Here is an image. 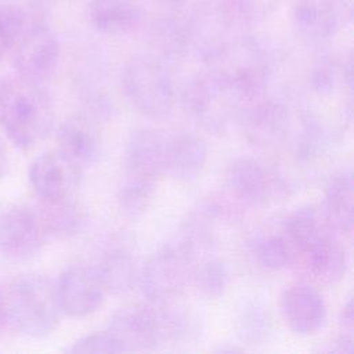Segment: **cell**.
I'll list each match as a JSON object with an SVG mask.
<instances>
[{"instance_id":"cell-10","label":"cell","mask_w":354,"mask_h":354,"mask_svg":"<svg viewBox=\"0 0 354 354\" xmlns=\"http://www.w3.org/2000/svg\"><path fill=\"white\" fill-rule=\"evenodd\" d=\"M59 310L71 318L95 313L104 303L106 288L94 264H71L54 282Z\"/></svg>"},{"instance_id":"cell-29","label":"cell","mask_w":354,"mask_h":354,"mask_svg":"<svg viewBox=\"0 0 354 354\" xmlns=\"http://www.w3.org/2000/svg\"><path fill=\"white\" fill-rule=\"evenodd\" d=\"M30 19L21 4L0 0V59L10 55Z\"/></svg>"},{"instance_id":"cell-26","label":"cell","mask_w":354,"mask_h":354,"mask_svg":"<svg viewBox=\"0 0 354 354\" xmlns=\"http://www.w3.org/2000/svg\"><path fill=\"white\" fill-rule=\"evenodd\" d=\"M310 86L324 97L333 95L336 91L351 87V66L350 62H340L332 57L319 58L310 75Z\"/></svg>"},{"instance_id":"cell-9","label":"cell","mask_w":354,"mask_h":354,"mask_svg":"<svg viewBox=\"0 0 354 354\" xmlns=\"http://www.w3.org/2000/svg\"><path fill=\"white\" fill-rule=\"evenodd\" d=\"M18 77L43 83L57 69L61 47L57 35L43 21H30L11 51Z\"/></svg>"},{"instance_id":"cell-36","label":"cell","mask_w":354,"mask_h":354,"mask_svg":"<svg viewBox=\"0 0 354 354\" xmlns=\"http://www.w3.org/2000/svg\"><path fill=\"white\" fill-rule=\"evenodd\" d=\"M1 83H3V79H0V87H1Z\"/></svg>"},{"instance_id":"cell-22","label":"cell","mask_w":354,"mask_h":354,"mask_svg":"<svg viewBox=\"0 0 354 354\" xmlns=\"http://www.w3.org/2000/svg\"><path fill=\"white\" fill-rule=\"evenodd\" d=\"M140 0H90L88 18L91 25L105 35H124L134 30L142 21Z\"/></svg>"},{"instance_id":"cell-8","label":"cell","mask_w":354,"mask_h":354,"mask_svg":"<svg viewBox=\"0 0 354 354\" xmlns=\"http://www.w3.org/2000/svg\"><path fill=\"white\" fill-rule=\"evenodd\" d=\"M106 329L122 351H147L167 346L163 304L122 307L111 317Z\"/></svg>"},{"instance_id":"cell-33","label":"cell","mask_w":354,"mask_h":354,"mask_svg":"<svg viewBox=\"0 0 354 354\" xmlns=\"http://www.w3.org/2000/svg\"><path fill=\"white\" fill-rule=\"evenodd\" d=\"M8 173H10V158H8L7 149L0 141V180L6 178Z\"/></svg>"},{"instance_id":"cell-30","label":"cell","mask_w":354,"mask_h":354,"mask_svg":"<svg viewBox=\"0 0 354 354\" xmlns=\"http://www.w3.org/2000/svg\"><path fill=\"white\" fill-rule=\"evenodd\" d=\"M272 333V319L267 307L260 303H248L239 317V336L242 340L254 344L263 343Z\"/></svg>"},{"instance_id":"cell-17","label":"cell","mask_w":354,"mask_h":354,"mask_svg":"<svg viewBox=\"0 0 354 354\" xmlns=\"http://www.w3.org/2000/svg\"><path fill=\"white\" fill-rule=\"evenodd\" d=\"M315 281L332 285L342 281L347 271V256L333 231H328L310 243L297 257Z\"/></svg>"},{"instance_id":"cell-7","label":"cell","mask_w":354,"mask_h":354,"mask_svg":"<svg viewBox=\"0 0 354 354\" xmlns=\"http://www.w3.org/2000/svg\"><path fill=\"white\" fill-rule=\"evenodd\" d=\"M225 187L234 199L250 207L278 201L289 189L281 173L252 156H238L230 162L225 170Z\"/></svg>"},{"instance_id":"cell-23","label":"cell","mask_w":354,"mask_h":354,"mask_svg":"<svg viewBox=\"0 0 354 354\" xmlns=\"http://www.w3.org/2000/svg\"><path fill=\"white\" fill-rule=\"evenodd\" d=\"M94 266L106 292L124 293L137 286L140 267L133 252L124 245L108 248Z\"/></svg>"},{"instance_id":"cell-15","label":"cell","mask_w":354,"mask_h":354,"mask_svg":"<svg viewBox=\"0 0 354 354\" xmlns=\"http://www.w3.org/2000/svg\"><path fill=\"white\" fill-rule=\"evenodd\" d=\"M282 317L289 329L307 336L319 330L326 321V304L321 293L307 282H295L281 296Z\"/></svg>"},{"instance_id":"cell-3","label":"cell","mask_w":354,"mask_h":354,"mask_svg":"<svg viewBox=\"0 0 354 354\" xmlns=\"http://www.w3.org/2000/svg\"><path fill=\"white\" fill-rule=\"evenodd\" d=\"M203 62L207 71L238 95L243 106L267 94L271 80L270 55L252 37L227 39Z\"/></svg>"},{"instance_id":"cell-19","label":"cell","mask_w":354,"mask_h":354,"mask_svg":"<svg viewBox=\"0 0 354 354\" xmlns=\"http://www.w3.org/2000/svg\"><path fill=\"white\" fill-rule=\"evenodd\" d=\"M33 209L47 241L72 238L87 224V213L84 207L75 202L72 196L40 199Z\"/></svg>"},{"instance_id":"cell-24","label":"cell","mask_w":354,"mask_h":354,"mask_svg":"<svg viewBox=\"0 0 354 354\" xmlns=\"http://www.w3.org/2000/svg\"><path fill=\"white\" fill-rule=\"evenodd\" d=\"M151 44L155 57L170 62L189 53L188 37L183 19L160 18L151 28Z\"/></svg>"},{"instance_id":"cell-25","label":"cell","mask_w":354,"mask_h":354,"mask_svg":"<svg viewBox=\"0 0 354 354\" xmlns=\"http://www.w3.org/2000/svg\"><path fill=\"white\" fill-rule=\"evenodd\" d=\"M250 250L257 264L271 271L288 268L296 261L295 252L281 228L259 234L252 239Z\"/></svg>"},{"instance_id":"cell-12","label":"cell","mask_w":354,"mask_h":354,"mask_svg":"<svg viewBox=\"0 0 354 354\" xmlns=\"http://www.w3.org/2000/svg\"><path fill=\"white\" fill-rule=\"evenodd\" d=\"M238 124L248 141L261 148L281 144L289 137L293 126L288 105L268 94L248 102L241 111Z\"/></svg>"},{"instance_id":"cell-11","label":"cell","mask_w":354,"mask_h":354,"mask_svg":"<svg viewBox=\"0 0 354 354\" xmlns=\"http://www.w3.org/2000/svg\"><path fill=\"white\" fill-rule=\"evenodd\" d=\"M47 242L33 207L8 205L0 212V256L12 263L37 256Z\"/></svg>"},{"instance_id":"cell-35","label":"cell","mask_w":354,"mask_h":354,"mask_svg":"<svg viewBox=\"0 0 354 354\" xmlns=\"http://www.w3.org/2000/svg\"><path fill=\"white\" fill-rule=\"evenodd\" d=\"M167 3H171V4H178V3H184L185 0H165Z\"/></svg>"},{"instance_id":"cell-34","label":"cell","mask_w":354,"mask_h":354,"mask_svg":"<svg viewBox=\"0 0 354 354\" xmlns=\"http://www.w3.org/2000/svg\"><path fill=\"white\" fill-rule=\"evenodd\" d=\"M7 326V319H6V303H4V293L0 290V332L3 328Z\"/></svg>"},{"instance_id":"cell-13","label":"cell","mask_w":354,"mask_h":354,"mask_svg":"<svg viewBox=\"0 0 354 354\" xmlns=\"http://www.w3.org/2000/svg\"><path fill=\"white\" fill-rule=\"evenodd\" d=\"M82 176L83 169L59 149L41 152L28 169L29 184L39 199L72 196L82 181Z\"/></svg>"},{"instance_id":"cell-16","label":"cell","mask_w":354,"mask_h":354,"mask_svg":"<svg viewBox=\"0 0 354 354\" xmlns=\"http://www.w3.org/2000/svg\"><path fill=\"white\" fill-rule=\"evenodd\" d=\"M57 144L64 155L82 169L94 165L102 152V136L97 120L84 112L66 118L57 129Z\"/></svg>"},{"instance_id":"cell-4","label":"cell","mask_w":354,"mask_h":354,"mask_svg":"<svg viewBox=\"0 0 354 354\" xmlns=\"http://www.w3.org/2000/svg\"><path fill=\"white\" fill-rule=\"evenodd\" d=\"M167 64L155 55H142L123 69V93L131 106L147 118L163 119L177 102L176 82Z\"/></svg>"},{"instance_id":"cell-20","label":"cell","mask_w":354,"mask_h":354,"mask_svg":"<svg viewBox=\"0 0 354 354\" xmlns=\"http://www.w3.org/2000/svg\"><path fill=\"white\" fill-rule=\"evenodd\" d=\"M354 183L350 169L336 171L325 185L324 217L333 232L350 235L353 231Z\"/></svg>"},{"instance_id":"cell-27","label":"cell","mask_w":354,"mask_h":354,"mask_svg":"<svg viewBox=\"0 0 354 354\" xmlns=\"http://www.w3.org/2000/svg\"><path fill=\"white\" fill-rule=\"evenodd\" d=\"M228 267L218 257H209L194 264L191 281L199 293L207 299H217L224 295L228 285Z\"/></svg>"},{"instance_id":"cell-6","label":"cell","mask_w":354,"mask_h":354,"mask_svg":"<svg viewBox=\"0 0 354 354\" xmlns=\"http://www.w3.org/2000/svg\"><path fill=\"white\" fill-rule=\"evenodd\" d=\"M183 102L198 124L212 133H224L238 123L243 108L238 95L207 69L189 82Z\"/></svg>"},{"instance_id":"cell-14","label":"cell","mask_w":354,"mask_h":354,"mask_svg":"<svg viewBox=\"0 0 354 354\" xmlns=\"http://www.w3.org/2000/svg\"><path fill=\"white\" fill-rule=\"evenodd\" d=\"M167 130L144 127L133 131L124 148V176L156 181L166 176Z\"/></svg>"},{"instance_id":"cell-18","label":"cell","mask_w":354,"mask_h":354,"mask_svg":"<svg viewBox=\"0 0 354 354\" xmlns=\"http://www.w3.org/2000/svg\"><path fill=\"white\" fill-rule=\"evenodd\" d=\"M207 160L205 140L185 130L169 131L166 176L178 181H192L201 176Z\"/></svg>"},{"instance_id":"cell-21","label":"cell","mask_w":354,"mask_h":354,"mask_svg":"<svg viewBox=\"0 0 354 354\" xmlns=\"http://www.w3.org/2000/svg\"><path fill=\"white\" fill-rule=\"evenodd\" d=\"M339 17L332 0H297L292 11L296 30L311 41L330 39L339 28Z\"/></svg>"},{"instance_id":"cell-28","label":"cell","mask_w":354,"mask_h":354,"mask_svg":"<svg viewBox=\"0 0 354 354\" xmlns=\"http://www.w3.org/2000/svg\"><path fill=\"white\" fill-rule=\"evenodd\" d=\"M155 188L156 181L124 176L118 191V203L120 210L130 217L142 214L152 202Z\"/></svg>"},{"instance_id":"cell-5","label":"cell","mask_w":354,"mask_h":354,"mask_svg":"<svg viewBox=\"0 0 354 354\" xmlns=\"http://www.w3.org/2000/svg\"><path fill=\"white\" fill-rule=\"evenodd\" d=\"M195 253L184 239L167 242L140 267L137 286L149 303H174L191 282Z\"/></svg>"},{"instance_id":"cell-31","label":"cell","mask_w":354,"mask_h":354,"mask_svg":"<svg viewBox=\"0 0 354 354\" xmlns=\"http://www.w3.org/2000/svg\"><path fill=\"white\" fill-rule=\"evenodd\" d=\"M282 0H223V6L231 19L235 22H254L264 19Z\"/></svg>"},{"instance_id":"cell-2","label":"cell","mask_w":354,"mask_h":354,"mask_svg":"<svg viewBox=\"0 0 354 354\" xmlns=\"http://www.w3.org/2000/svg\"><path fill=\"white\" fill-rule=\"evenodd\" d=\"M3 293L7 326L30 339H43L55 332L62 313L54 282L46 275L21 274Z\"/></svg>"},{"instance_id":"cell-32","label":"cell","mask_w":354,"mask_h":354,"mask_svg":"<svg viewBox=\"0 0 354 354\" xmlns=\"http://www.w3.org/2000/svg\"><path fill=\"white\" fill-rule=\"evenodd\" d=\"M69 353H122V348L116 339L108 329L101 332H93L76 339L68 348Z\"/></svg>"},{"instance_id":"cell-1","label":"cell","mask_w":354,"mask_h":354,"mask_svg":"<svg viewBox=\"0 0 354 354\" xmlns=\"http://www.w3.org/2000/svg\"><path fill=\"white\" fill-rule=\"evenodd\" d=\"M55 126V109L41 83L22 77L3 80L0 87V127L8 141L28 151L43 141Z\"/></svg>"}]
</instances>
